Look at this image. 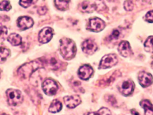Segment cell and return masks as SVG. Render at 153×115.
Segmentation results:
<instances>
[{"instance_id":"6da1fadb","label":"cell","mask_w":153,"mask_h":115,"mask_svg":"<svg viewBox=\"0 0 153 115\" xmlns=\"http://www.w3.org/2000/svg\"><path fill=\"white\" fill-rule=\"evenodd\" d=\"M76 51L75 44L72 40L66 38L60 40V52L65 59L69 60L73 58L75 55Z\"/></svg>"},{"instance_id":"7a4b0ae2","label":"cell","mask_w":153,"mask_h":115,"mask_svg":"<svg viewBox=\"0 0 153 115\" xmlns=\"http://www.w3.org/2000/svg\"><path fill=\"white\" fill-rule=\"evenodd\" d=\"M44 62L42 60H36L24 64L18 69L19 75L23 78L29 77L32 72L43 66Z\"/></svg>"},{"instance_id":"3957f363","label":"cell","mask_w":153,"mask_h":115,"mask_svg":"<svg viewBox=\"0 0 153 115\" xmlns=\"http://www.w3.org/2000/svg\"><path fill=\"white\" fill-rule=\"evenodd\" d=\"M7 101L10 105H19L23 101V95L19 90L9 89L6 92Z\"/></svg>"},{"instance_id":"277c9868","label":"cell","mask_w":153,"mask_h":115,"mask_svg":"<svg viewBox=\"0 0 153 115\" xmlns=\"http://www.w3.org/2000/svg\"><path fill=\"white\" fill-rule=\"evenodd\" d=\"M42 87L44 93L48 96L55 95L58 90L57 83L53 80L50 78H47L43 81Z\"/></svg>"},{"instance_id":"5b68a950","label":"cell","mask_w":153,"mask_h":115,"mask_svg":"<svg viewBox=\"0 0 153 115\" xmlns=\"http://www.w3.org/2000/svg\"><path fill=\"white\" fill-rule=\"evenodd\" d=\"M118 59L116 55L115 54H108L104 56L99 64V68H111L117 63Z\"/></svg>"},{"instance_id":"8992f818","label":"cell","mask_w":153,"mask_h":115,"mask_svg":"<svg viewBox=\"0 0 153 115\" xmlns=\"http://www.w3.org/2000/svg\"><path fill=\"white\" fill-rule=\"evenodd\" d=\"M105 27V22L97 17L90 19L88 22L87 29L93 32H100Z\"/></svg>"},{"instance_id":"52a82bcc","label":"cell","mask_w":153,"mask_h":115,"mask_svg":"<svg viewBox=\"0 0 153 115\" xmlns=\"http://www.w3.org/2000/svg\"><path fill=\"white\" fill-rule=\"evenodd\" d=\"M53 35V30L50 27L43 28L39 33L38 40L39 43L44 44L49 42Z\"/></svg>"},{"instance_id":"ba28073f","label":"cell","mask_w":153,"mask_h":115,"mask_svg":"<svg viewBox=\"0 0 153 115\" xmlns=\"http://www.w3.org/2000/svg\"><path fill=\"white\" fill-rule=\"evenodd\" d=\"M81 47H82V51L88 55H92L97 49V44L93 40L91 39L85 40L82 43Z\"/></svg>"},{"instance_id":"9c48e42d","label":"cell","mask_w":153,"mask_h":115,"mask_svg":"<svg viewBox=\"0 0 153 115\" xmlns=\"http://www.w3.org/2000/svg\"><path fill=\"white\" fill-rule=\"evenodd\" d=\"M134 88V84L133 82L131 80H127L122 82V83L119 86L118 89L123 95L128 96L133 92Z\"/></svg>"},{"instance_id":"30bf717a","label":"cell","mask_w":153,"mask_h":115,"mask_svg":"<svg viewBox=\"0 0 153 115\" xmlns=\"http://www.w3.org/2000/svg\"><path fill=\"white\" fill-rule=\"evenodd\" d=\"M138 80L140 84L144 87L150 86L153 81L152 75L147 72L141 71L139 73Z\"/></svg>"},{"instance_id":"8fae6325","label":"cell","mask_w":153,"mask_h":115,"mask_svg":"<svg viewBox=\"0 0 153 115\" xmlns=\"http://www.w3.org/2000/svg\"><path fill=\"white\" fill-rule=\"evenodd\" d=\"M93 69L92 67L88 65H84L81 66L78 69V76L84 80H88L93 74Z\"/></svg>"},{"instance_id":"7c38bea8","label":"cell","mask_w":153,"mask_h":115,"mask_svg":"<svg viewBox=\"0 0 153 115\" xmlns=\"http://www.w3.org/2000/svg\"><path fill=\"white\" fill-rule=\"evenodd\" d=\"M63 100L66 107L69 108H74L76 107L81 102L80 97L77 95L66 96L63 98Z\"/></svg>"},{"instance_id":"4fadbf2b","label":"cell","mask_w":153,"mask_h":115,"mask_svg":"<svg viewBox=\"0 0 153 115\" xmlns=\"http://www.w3.org/2000/svg\"><path fill=\"white\" fill-rule=\"evenodd\" d=\"M96 4L91 1L85 0L79 5V9L83 13H92L96 9Z\"/></svg>"},{"instance_id":"5bb4252c","label":"cell","mask_w":153,"mask_h":115,"mask_svg":"<svg viewBox=\"0 0 153 115\" xmlns=\"http://www.w3.org/2000/svg\"><path fill=\"white\" fill-rule=\"evenodd\" d=\"M33 21L32 18L28 16L20 17L17 19V26L22 30L29 29L32 26Z\"/></svg>"},{"instance_id":"9a60e30c","label":"cell","mask_w":153,"mask_h":115,"mask_svg":"<svg viewBox=\"0 0 153 115\" xmlns=\"http://www.w3.org/2000/svg\"><path fill=\"white\" fill-rule=\"evenodd\" d=\"M118 52L123 57H128L132 55V50L128 41H123L119 45L118 48Z\"/></svg>"},{"instance_id":"2e32d148","label":"cell","mask_w":153,"mask_h":115,"mask_svg":"<svg viewBox=\"0 0 153 115\" xmlns=\"http://www.w3.org/2000/svg\"><path fill=\"white\" fill-rule=\"evenodd\" d=\"M140 105L145 110V115H153V105L149 100L141 101Z\"/></svg>"},{"instance_id":"e0dca14e","label":"cell","mask_w":153,"mask_h":115,"mask_svg":"<svg viewBox=\"0 0 153 115\" xmlns=\"http://www.w3.org/2000/svg\"><path fill=\"white\" fill-rule=\"evenodd\" d=\"M7 40L13 46H19L22 43V37L17 34L13 33L9 35Z\"/></svg>"},{"instance_id":"ac0fdd59","label":"cell","mask_w":153,"mask_h":115,"mask_svg":"<svg viewBox=\"0 0 153 115\" xmlns=\"http://www.w3.org/2000/svg\"><path fill=\"white\" fill-rule=\"evenodd\" d=\"M62 104L61 102H60L57 99H54L51 102L50 106L49 107L48 110L51 113H56L59 112L62 110Z\"/></svg>"},{"instance_id":"d6986e66","label":"cell","mask_w":153,"mask_h":115,"mask_svg":"<svg viewBox=\"0 0 153 115\" xmlns=\"http://www.w3.org/2000/svg\"><path fill=\"white\" fill-rule=\"evenodd\" d=\"M70 0H54L56 7L60 10H65L69 6Z\"/></svg>"},{"instance_id":"ffe728a7","label":"cell","mask_w":153,"mask_h":115,"mask_svg":"<svg viewBox=\"0 0 153 115\" xmlns=\"http://www.w3.org/2000/svg\"><path fill=\"white\" fill-rule=\"evenodd\" d=\"M10 52L7 48L1 47H0V63L5 62L7 58L10 56Z\"/></svg>"},{"instance_id":"44dd1931","label":"cell","mask_w":153,"mask_h":115,"mask_svg":"<svg viewBox=\"0 0 153 115\" xmlns=\"http://www.w3.org/2000/svg\"><path fill=\"white\" fill-rule=\"evenodd\" d=\"M145 50L149 53H153V36L149 37L144 43Z\"/></svg>"},{"instance_id":"7402d4cb","label":"cell","mask_w":153,"mask_h":115,"mask_svg":"<svg viewBox=\"0 0 153 115\" xmlns=\"http://www.w3.org/2000/svg\"><path fill=\"white\" fill-rule=\"evenodd\" d=\"M88 115H111V113L107 108H101L98 111L90 113Z\"/></svg>"},{"instance_id":"603a6c76","label":"cell","mask_w":153,"mask_h":115,"mask_svg":"<svg viewBox=\"0 0 153 115\" xmlns=\"http://www.w3.org/2000/svg\"><path fill=\"white\" fill-rule=\"evenodd\" d=\"M11 8V5L8 1H3L0 2V10L9 11Z\"/></svg>"},{"instance_id":"cb8c5ba5","label":"cell","mask_w":153,"mask_h":115,"mask_svg":"<svg viewBox=\"0 0 153 115\" xmlns=\"http://www.w3.org/2000/svg\"><path fill=\"white\" fill-rule=\"evenodd\" d=\"M47 63L49 64L51 68L54 69H56L60 66L59 62L55 58H51Z\"/></svg>"},{"instance_id":"d4e9b609","label":"cell","mask_w":153,"mask_h":115,"mask_svg":"<svg viewBox=\"0 0 153 115\" xmlns=\"http://www.w3.org/2000/svg\"><path fill=\"white\" fill-rule=\"evenodd\" d=\"M37 0H20L19 4L24 8H27L31 5L35 4Z\"/></svg>"},{"instance_id":"484cf974","label":"cell","mask_w":153,"mask_h":115,"mask_svg":"<svg viewBox=\"0 0 153 115\" xmlns=\"http://www.w3.org/2000/svg\"><path fill=\"white\" fill-rule=\"evenodd\" d=\"M121 34H122L120 29H114L111 33V35H110V40L118 39L121 35Z\"/></svg>"},{"instance_id":"4316f807","label":"cell","mask_w":153,"mask_h":115,"mask_svg":"<svg viewBox=\"0 0 153 115\" xmlns=\"http://www.w3.org/2000/svg\"><path fill=\"white\" fill-rule=\"evenodd\" d=\"M7 28L4 26H0V40H4L7 37Z\"/></svg>"},{"instance_id":"83f0119b","label":"cell","mask_w":153,"mask_h":115,"mask_svg":"<svg viewBox=\"0 0 153 115\" xmlns=\"http://www.w3.org/2000/svg\"><path fill=\"white\" fill-rule=\"evenodd\" d=\"M134 4L131 0H126L124 2V8L126 11H130L133 9Z\"/></svg>"},{"instance_id":"f1b7e54d","label":"cell","mask_w":153,"mask_h":115,"mask_svg":"<svg viewBox=\"0 0 153 115\" xmlns=\"http://www.w3.org/2000/svg\"><path fill=\"white\" fill-rule=\"evenodd\" d=\"M145 20L149 23H153V10L149 11L146 13L145 16Z\"/></svg>"},{"instance_id":"f546056e","label":"cell","mask_w":153,"mask_h":115,"mask_svg":"<svg viewBox=\"0 0 153 115\" xmlns=\"http://www.w3.org/2000/svg\"><path fill=\"white\" fill-rule=\"evenodd\" d=\"M47 11V9L45 7H41V8H39L38 10V12L39 14H41V15H44L45 14Z\"/></svg>"},{"instance_id":"4dcf8cb0","label":"cell","mask_w":153,"mask_h":115,"mask_svg":"<svg viewBox=\"0 0 153 115\" xmlns=\"http://www.w3.org/2000/svg\"><path fill=\"white\" fill-rule=\"evenodd\" d=\"M131 113H132V114L133 115H140L139 114V113L137 111H136L135 110H131Z\"/></svg>"},{"instance_id":"1f68e13d","label":"cell","mask_w":153,"mask_h":115,"mask_svg":"<svg viewBox=\"0 0 153 115\" xmlns=\"http://www.w3.org/2000/svg\"><path fill=\"white\" fill-rule=\"evenodd\" d=\"M1 115H8V114H5V113H4V114H1Z\"/></svg>"}]
</instances>
